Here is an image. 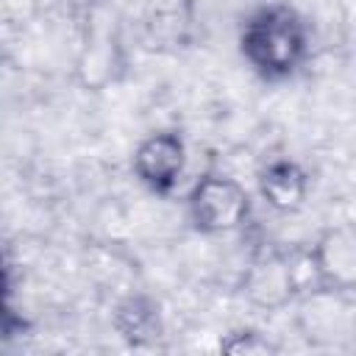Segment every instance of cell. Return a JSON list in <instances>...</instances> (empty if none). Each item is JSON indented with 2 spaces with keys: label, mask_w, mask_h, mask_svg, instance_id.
Listing matches in <instances>:
<instances>
[{
  "label": "cell",
  "mask_w": 356,
  "mask_h": 356,
  "mask_svg": "<svg viewBox=\"0 0 356 356\" xmlns=\"http://www.w3.org/2000/svg\"><path fill=\"white\" fill-rule=\"evenodd\" d=\"M242 56L264 78L292 75L309 50L306 22L289 6L259 8L242 28Z\"/></svg>",
  "instance_id": "1"
},
{
  "label": "cell",
  "mask_w": 356,
  "mask_h": 356,
  "mask_svg": "<svg viewBox=\"0 0 356 356\" xmlns=\"http://www.w3.org/2000/svg\"><path fill=\"white\" fill-rule=\"evenodd\" d=\"M189 220L200 234L236 231L250 214L245 186L225 175H203L189 192Z\"/></svg>",
  "instance_id": "2"
},
{
  "label": "cell",
  "mask_w": 356,
  "mask_h": 356,
  "mask_svg": "<svg viewBox=\"0 0 356 356\" xmlns=\"http://www.w3.org/2000/svg\"><path fill=\"white\" fill-rule=\"evenodd\" d=\"M314 289L353 292L356 289V228L339 225L325 231L309 253Z\"/></svg>",
  "instance_id": "3"
},
{
  "label": "cell",
  "mask_w": 356,
  "mask_h": 356,
  "mask_svg": "<svg viewBox=\"0 0 356 356\" xmlns=\"http://www.w3.org/2000/svg\"><path fill=\"white\" fill-rule=\"evenodd\" d=\"M300 328L312 342L345 345L356 337V312L348 303V292L312 289L300 306Z\"/></svg>",
  "instance_id": "4"
},
{
  "label": "cell",
  "mask_w": 356,
  "mask_h": 356,
  "mask_svg": "<svg viewBox=\"0 0 356 356\" xmlns=\"http://www.w3.org/2000/svg\"><path fill=\"white\" fill-rule=\"evenodd\" d=\"M298 289V270L281 253H261L259 259H253L242 278V292L259 309H281L295 298Z\"/></svg>",
  "instance_id": "5"
},
{
  "label": "cell",
  "mask_w": 356,
  "mask_h": 356,
  "mask_svg": "<svg viewBox=\"0 0 356 356\" xmlns=\"http://www.w3.org/2000/svg\"><path fill=\"white\" fill-rule=\"evenodd\" d=\"M184 164H186V147L184 139L172 131L147 136L134 153V172L153 192L172 189L184 172Z\"/></svg>",
  "instance_id": "6"
},
{
  "label": "cell",
  "mask_w": 356,
  "mask_h": 356,
  "mask_svg": "<svg viewBox=\"0 0 356 356\" xmlns=\"http://www.w3.org/2000/svg\"><path fill=\"white\" fill-rule=\"evenodd\" d=\"M261 195L273 209L289 211L306 195V175L295 161H273L261 172Z\"/></svg>",
  "instance_id": "7"
},
{
  "label": "cell",
  "mask_w": 356,
  "mask_h": 356,
  "mask_svg": "<svg viewBox=\"0 0 356 356\" xmlns=\"http://www.w3.org/2000/svg\"><path fill=\"white\" fill-rule=\"evenodd\" d=\"M120 328L125 331V337L131 339H139V337H150L147 331L153 328L156 323V312L150 306H142V300H128L122 309H120Z\"/></svg>",
  "instance_id": "8"
},
{
  "label": "cell",
  "mask_w": 356,
  "mask_h": 356,
  "mask_svg": "<svg viewBox=\"0 0 356 356\" xmlns=\"http://www.w3.org/2000/svg\"><path fill=\"white\" fill-rule=\"evenodd\" d=\"M242 342H222V348L225 350H231V353H264V350H273V345L267 342V339H259V334H253V331H242V334H236Z\"/></svg>",
  "instance_id": "9"
}]
</instances>
